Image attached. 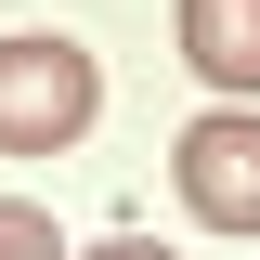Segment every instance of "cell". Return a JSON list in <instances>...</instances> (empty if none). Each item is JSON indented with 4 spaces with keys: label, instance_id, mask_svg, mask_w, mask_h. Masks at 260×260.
Instances as JSON below:
<instances>
[{
    "label": "cell",
    "instance_id": "cell-1",
    "mask_svg": "<svg viewBox=\"0 0 260 260\" xmlns=\"http://www.w3.org/2000/svg\"><path fill=\"white\" fill-rule=\"evenodd\" d=\"M91 104H104V78L78 39H52V26L0 39V156H65L91 130Z\"/></svg>",
    "mask_w": 260,
    "mask_h": 260
},
{
    "label": "cell",
    "instance_id": "cell-2",
    "mask_svg": "<svg viewBox=\"0 0 260 260\" xmlns=\"http://www.w3.org/2000/svg\"><path fill=\"white\" fill-rule=\"evenodd\" d=\"M169 182L208 234H260V117L247 104H208V117L169 143Z\"/></svg>",
    "mask_w": 260,
    "mask_h": 260
},
{
    "label": "cell",
    "instance_id": "cell-3",
    "mask_svg": "<svg viewBox=\"0 0 260 260\" xmlns=\"http://www.w3.org/2000/svg\"><path fill=\"white\" fill-rule=\"evenodd\" d=\"M182 65L208 91H260V0H182Z\"/></svg>",
    "mask_w": 260,
    "mask_h": 260
},
{
    "label": "cell",
    "instance_id": "cell-4",
    "mask_svg": "<svg viewBox=\"0 0 260 260\" xmlns=\"http://www.w3.org/2000/svg\"><path fill=\"white\" fill-rule=\"evenodd\" d=\"M0 260H65L52 208H26V195H0Z\"/></svg>",
    "mask_w": 260,
    "mask_h": 260
},
{
    "label": "cell",
    "instance_id": "cell-5",
    "mask_svg": "<svg viewBox=\"0 0 260 260\" xmlns=\"http://www.w3.org/2000/svg\"><path fill=\"white\" fill-rule=\"evenodd\" d=\"M78 260H169V247H143V234H117V247H78Z\"/></svg>",
    "mask_w": 260,
    "mask_h": 260
}]
</instances>
